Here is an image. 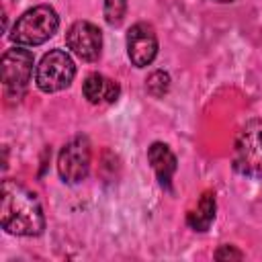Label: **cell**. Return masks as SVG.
Segmentation results:
<instances>
[{"label": "cell", "mask_w": 262, "mask_h": 262, "mask_svg": "<svg viewBox=\"0 0 262 262\" xmlns=\"http://www.w3.org/2000/svg\"><path fill=\"white\" fill-rule=\"evenodd\" d=\"M231 166L242 176L262 178V119H252L237 131Z\"/></svg>", "instance_id": "obj_3"}, {"label": "cell", "mask_w": 262, "mask_h": 262, "mask_svg": "<svg viewBox=\"0 0 262 262\" xmlns=\"http://www.w3.org/2000/svg\"><path fill=\"white\" fill-rule=\"evenodd\" d=\"M68 49L84 61H94L102 51V33L90 20H76L66 33Z\"/></svg>", "instance_id": "obj_7"}, {"label": "cell", "mask_w": 262, "mask_h": 262, "mask_svg": "<svg viewBox=\"0 0 262 262\" xmlns=\"http://www.w3.org/2000/svg\"><path fill=\"white\" fill-rule=\"evenodd\" d=\"M217 2H233V0H217Z\"/></svg>", "instance_id": "obj_15"}, {"label": "cell", "mask_w": 262, "mask_h": 262, "mask_svg": "<svg viewBox=\"0 0 262 262\" xmlns=\"http://www.w3.org/2000/svg\"><path fill=\"white\" fill-rule=\"evenodd\" d=\"M127 12V0H104V20L111 27H119Z\"/></svg>", "instance_id": "obj_13"}, {"label": "cell", "mask_w": 262, "mask_h": 262, "mask_svg": "<svg viewBox=\"0 0 262 262\" xmlns=\"http://www.w3.org/2000/svg\"><path fill=\"white\" fill-rule=\"evenodd\" d=\"M57 27H59L57 12L49 4H39V6L25 10L16 18L10 31V39L23 47H35L51 39Z\"/></svg>", "instance_id": "obj_2"}, {"label": "cell", "mask_w": 262, "mask_h": 262, "mask_svg": "<svg viewBox=\"0 0 262 262\" xmlns=\"http://www.w3.org/2000/svg\"><path fill=\"white\" fill-rule=\"evenodd\" d=\"M147 162H149L151 170L156 172L160 186L166 190H172V178L178 168V160H176L174 151L170 149V145H166L162 141H154L147 147Z\"/></svg>", "instance_id": "obj_9"}, {"label": "cell", "mask_w": 262, "mask_h": 262, "mask_svg": "<svg viewBox=\"0 0 262 262\" xmlns=\"http://www.w3.org/2000/svg\"><path fill=\"white\" fill-rule=\"evenodd\" d=\"M76 76V63L63 49L47 51L37 70H35V84L41 92H59L72 84Z\"/></svg>", "instance_id": "obj_4"}, {"label": "cell", "mask_w": 262, "mask_h": 262, "mask_svg": "<svg viewBox=\"0 0 262 262\" xmlns=\"http://www.w3.org/2000/svg\"><path fill=\"white\" fill-rule=\"evenodd\" d=\"M215 192L213 190H205L196 203L194 209H190L186 213V223L194 229V231H207L211 227V223L215 221Z\"/></svg>", "instance_id": "obj_11"}, {"label": "cell", "mask_w": 262, "mask_h": 262, "mask_svg": "<svg viewBox=\"0 0 262 262\" xmlns=\"http://www.w3.org/2000/svg\"><path fill=\"white\" fill-rule=\"evenodd\" d=\"M215 258L217 260H242L244 258V254L239 252V250H235L233 246H221L217 252H215Z\"/></svg>", "instance_id": "obj_14"}, {"label": "cell", "mask_w": 262, "mask_h": 262, "mask_svg": "<svg viewBox=\"0 0 262 262\" xmlns=\"http://www.w3.org/2000/svg\"><path fill=\"white\" fill-rule=\"evenodd\" d=\"M0 223L2 229L12 235H39L45 229V215L37 194L29 190L25 184L6 178L2 182L0 196Z\"/></svg>", "instance_id": "obj_1"}, {"label": "cell", "mask_w": 262, "mask_h": 262, "mask_svg": "<svg viewBox=\"0 0 262 262\" xmlns=\"http://www.w3.org/2000/svg\"><path fill=\"white\" fill-rule=\"evenodd\" d=\"M90 158H92V149H90L88 137L78 135V137L70 139L57 156V172H59L61 180L68 184L82 182L88 176Z\"/></svg>", "instance_id": "obj_6"}, {"label": "cell", "mask_w": 262, "mask_h": 262, "mask_svg": "<svg viewBox=\"0 0 262 262\" xmlns=\"http://www.w3.org/2000/svg\"><path fill=\"white\" fill-rule=\"evenodd\" d=\"M127 55L135 68H145L156 59L158 35L149 23H135L127 31Z\"/></svg>", "instance_id": "obj_8"}, {"label": "cell", "mask_w": 262, "mask_h": 262, "mask_svg": "<svg viewBox=\"0 0 262 262\" xmlns=\"http://www.w3.org/2000/svg\"><path fill=\"white\" fill-rule=\"evenodd\" d=\"M82 94L90 104H111L119 98L121 86L104 74H88L82 84Z\"/></svg>", "instance_id": "obj_10"}, {"label": "cell", "mask_w": 262, "mask_h": 262, "mask_svg": "<svg viewBox=\"0 0 262 262\" xmlns=\"http://www.w3.org/2000/svg\"><path fill=\"white\" fill-rule=\"evenodd\" d=\"M35 57L29 49H23V45L8 49L2 55V84L4 92L10 98H20L31 82L33 76Z\"/></svg>", "instance_id": "obj_5"}, {"label": "cell", "mask_w": 262, "mask_h": 262, "mask_svg": "<svg viewBox=\"0 0 262 262\" xmlns=\"http://www.w3.org/2000/svg\"><path fill=\"white\" fill-rule=\"evenodd\" d=\"M145 90L154 96V98H162L164 94H168L170 90V74L164 70H156L147 76L145 80Z\"/></svg>", "instance_id": "obj_12"}]
</instances>
